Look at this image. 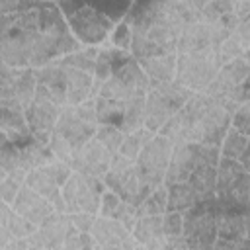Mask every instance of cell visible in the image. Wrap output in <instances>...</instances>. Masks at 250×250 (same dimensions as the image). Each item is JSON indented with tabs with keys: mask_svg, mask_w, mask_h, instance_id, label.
Segmentation results:
<instances>
[{
	"mask_svg": "<svg viewBox=\"0 0 250 250\" xmlns=\"http://www.w3.org/2000/svg\"><path fill=\"white\" fill-rule=\"evenodd\" d=\"M90 236L96 248H117V246H133L135 240L131 230L125 229L121 223L105 217H98L90 229Z\"/></svg>",
	"mask_w": 250,
	"mask_h": 250,
	"instance_id": "d6986e66",
	"label": "cell"
},
{
	"mask_svg": "<svg viewBox=\"0 0 250 250\" xmlns=\"http://www.w3.org/2000/svg\"><path fill=\"white\" fill-rule=\"evenodd\" d=\"M27 244H29V246H27V250H47V248H41V246H37V244H31L29 240H27Z\"/></svg>",
	"mask_w": 250,
	"mask_h": 250,
	"instance_id": "f907efd6",
	"label": "cell"
},
{
	"mask_svg": "<svg viewBox=\"0 0 250 250\" xmlns=\"http://www.w3.org/2000/svg\"><path fill=\"white\" fill-rule=\"evenodd\" d=\"M0 168L6 172V176H18L21 180H25L27 172L21 168V160H20V148L14 143H8L6 146L0 148Z\"/></svg>",
	"mask_w": 250,
	"mask_h": 250,
	"instance_id": "836d02e7",
	"label": "cell"
},
{
	"mask_svg": "<svg viewBox=\"0 0 250 250\" xmlns=\"http://www.w3.org/2000/svg\"><path fill=\"white\" fill-rule=\"evenodd\" d=\"M111 219L117 221V223H121L125 229L131 230L133 225H135L137 219H139V215H137V207H133V205H129V203H125V201H121L119 207L115 209V213H113Z\"/></svg>",
	"mask_w": 250,
	"mask_h": 250,
	"instance_id": "ee69618b",
	"label": "cell"
},
{
	"mask_svg": "<svg viewBox=\"0 0 250 250\" xmlns=\"http://www.w3.org/2000/svg\"><path fill=\"white\" fill-rule=\"evenodd\" d=\"M25 186L31 188L37 195H41L43 199H47L53 209L57 213H66L64 211V203H62V197H61V184L57 182V178L47 170V166L43 168H37V170H31L27 172L25 176Z\"/></svg>",
	"mask_w": 250,
	"mask_h": 250,
	"instance_id": "44dd1931",
	"label": "cell"
},
{
	"mask_svg": "<svg viewBox=\"0 0 250 250\" xmlns=\"http://www.w3.org/2000/svg\"><path fill=\"white\" fill-rule=\"evenodd\" d=\"M104 184L102 180L72 172L70 178L62 184L61 188V197L64 203L66 213H90L98 215L100 199L104 193Z\"/></svg>",
	"mask_w": 250,
	"mask_h": 250,
	"instance_id": "7c38bea8",
	"label": "cell"
},
{
	"mask_svg": "<svg viewBox=\"0 0 250 250\" xmlns=\"http://www.w3.org/2000/svg\"><path fill=\"white\" fill-rule=\"evenodd\" d=\"M96 59H98V47H80L78 51L59 59L62 64L70 66V68H76V70H82L86 74L92 76V70H94V64H96Z\"/></svg>",
	"mask_w": 250,
	"mask_h": 250,
	"instance_id": "d6a6232c",
	"label": "cell"
},
{
	"mask_svg": "<svg viewBox=\"0 0 250 250\" xmlns=\"http://www.w3.org/2000/svg\"><path fill=\"white\" fill-rule=\"evenodd\" d=\"M35 74L39 86H43L61 107L80 105L92 100V76L70 68L61 61H51L45 66L35 68Z\"/></svg>",
	"mask_w": 250,
	"mask_h": 250,
	"instance_id": "277c9868",
	"label": "cell"
},
{
	"mask_svg": "<svg viewBox=\"0 0 250 250\" xmlns=\"http://www.w3.org/2000/svg\"><path fill=\"white\" fill-rule=\"evenodd\" d=\"M205 0H148L131 2L125 21L133 27L129 55L135 61L176 53L184 25L197 21Z\"/></svg>",
	"mask_w": 250,
	"mask_h": 250,
	"instance_id": "7a4b0ae2",
	"label": "cell"
},
{
	"mask_svg": "<svg viewBox=\"0 0 250 250\" xmlns=\"http://www.w3.org/2000/svg\"><path fill=\"white\" fill-rule=\"evenodd\" d=\"M248 146H250V137L240 135V133H236L234 129L229 127L225 137L219 143V154H221V158H227V160H238L240 154Z\"/></svg>",
	"mask_w": 250,
	"mask_h": 250,
	"instance_id": "f1b7e54d",
	"label": "cell"
},
{
	"mask_svg": "<svg viewBox=\"0 0 250 250\" xmlns=\"http://www.w3.org/2000/svg\"><path fill=\"white\" fill-rule=\"evenodd\" d=\"M70 230L68 215L66 213H53L43 225H39L33 234L27 238L31 244H37L47 250H61L66 234Z\"/></svg>",
	"mask_w": 250,
	"mask_h": 250,
	"instance_id": "ffe728a7",
	"label": "cell"
},
{
	"mask_svg": "<svg viewBox=\"0 0 250 250\" xmlns=\"http://www.w3.org/2000/svg\"><path fill=\"white\" fill-rule=\"evenodd\" d=\"M152 135L154 133H150L148 129H139V131H133V133H127V135H123V141H121V145H119V148H117V156H123V158H127V160H135L137 156H139V152H141V148L152 139Z\"/></svg>",
	"mask_w": 250,
	"mask_h": 250,
	"instance_id": "4dcf8cb0",
	"label": "cell"
},
{
	"mask_svg": "<svg viewBox=\"0 0 250 250\" xmlns=\"http://www.w3.org/2000/svg\"><path fill=\"white\" fill-rule=\"evenodd\" d=\"M6 230H8V234H10L12 240H27L33 234L35 227L31 223H27L23 217H20L18 213L12 211L10 217H8V221H6Z\"/></svg>",
	"mask_w": 250,
	"mask_h": 250,
	"instance_id": "f35d334b",
	"label": "cell"
},
{
	"mask_svg": "<svg viewBox=\"0 0 250 250\" xmlns=\"http://www.w3.org/2000/svg\"><path fill=\"white\" fill-rule=\"evenodd\" d=\"M131 43H133V27L123 20L119 23H115L107 35V41L104 45L111 47V49H117V51H125L129 53L131 49Z\"/></svg>",
	"mask_w": 250,
	"mask_h": 250,
	"instance_id": "d590c367",
	"label": "cell"
},
{
	"mask_svg": "<svg viewBox=\"0 0 250 250\" xmlns=\"http://www.w3.org/2000/svg\"><path fill=\"white\" fill-rule=\"evenodd\" d=\"M230 29L225 23H205L191 21L184 25L176 41V55L201 53V51H217V47L227 39Z\"/></svg>",
	"mask_w": 250,
	"mask_h": 250,
	"instance_id": "4fadbf2b",
	"label": "cell"
},
{
	"mask_svg": "<svg viewBox=\"0 0 250 250\" xmlns=\"http://www.w3.org/2000/svg\"><path fill=\"white\" fill-rule=\"evenodd\" d=\"M105 20H109L113 25L123 21L127 12H129V6L131 2H121V0H104V2H94L92 4Z\"/></svg>",
	"mask_w": 250,
	"mask_h": 250,
	"instance_id": "8d00e7d4",
	"label": "cell"
},
{
	"mask_svg": "<svg viewBox=\"0 0 250 250\" xmlns=\"http://www.w3.org/2000/svg\"><path fill=\"white\" fill-rule=\"evenodd\" d=\"M172 148H174V145L166 137L156 133L141 148L139 156L133 160L137 176L150 191L164 184V174H166V168H168V162L172 156Z\"/></svg>",
	"mask_w": 250,
	"mask_h": 250,
	"instance_id": "9c48e42d",
	"label": "cell"
},
{
	"mask_svg": "<svg viewBox=\"0 0 250 250\" xmlns=\"http://www.w3.org/2000/svg\"><path fill=\"white\" fill-rule=\"evenodd\" d=\"M184 230V217L178 211H166L162 215V232L168 238H180Z\"/></svg>",
	"mask_w": 250,
	"mask_h": 250,
	"instance_id": "b9f144b4",
	"label": "cell"
},
{
	"mask_svg": "<svg viewBox=\"0 0 250 250\" xmlns=\"http://www.w3.org/2000/svg\"><path fill=\"white\" fill-rule=\"evenodd\" d=\"M191 96L193 92H189L176 80L150 86L145 96V129L156 135L162 125L172 115H176Z\"/></svg>",
	"mask_w": 250,
	"mask_h": 250,
	"instance_id": "8992f818",
	"label": "cell"
},
{
	"mask_svg": "<svg viewBox=\"0 0 250 250\" xmlns=\"http://www.w3.org/2000/svg\"><path fill=\"white\" fill-rule=\"evenodd\" d=\"M135 250H146V248H143V246H139V244H135Z\"/></svg>",
	"mask_w": 250,
	"mask_h": 250,
	"instance_id": "f5cc1de1",
	"label": "cell"
},
{
	"mask_svg": "<svg viewBox=\"0 0 250 250\" xmlns=\"http://www.w3.org/2000/svg\"><path fill=\"white\" fill-rule=\"evenodd\" d=\"M27 240H10L6 246H2L0 250H27Z\"/></svg>",
	"mask_w": 250,
	"mask_h": 250,
	"instance_id": "7dc6e473",
	"label": "cell"
},
{
	"mask_svg": "<svg viewBox=\"0 0 250 250\" xmlns=\"http://www.w3.org/2000/svg\"><path fill=\"white\" fill-rule=\"evenodd\" d=\"M94 139H96L100 145H104L109 152L117 154V148H119V145H121V141H123V133H121L115 125H98Z\"/></svg>",
	"mask_w": 250,
	"mask_h": 250,
	"instance_id": "74e56055",
	"label": "cell"
},
{
	"mask_svg": "<svg viewBox=\"0 0 250 250\" xmlns=\"http://www.w3.org/2000/svg\"><path fill=\"white\" fill-rule=\"evenodd\" d=\"M0 131L14 145H20V143H23L31 137L29 127L25 123V115L20 113V111L4 109V107H0Z\"/></svg>",
	"mask_w": 250,
	"mask_h": 250,
	"instance_id": "d4e9b609",
	"label": "cell"
},
{
	"mask_svg": "<svg viewBox=\"0 0 250 250\" xmlns=\"http://www.w3.org/2000/svg\"><path fill=\"white\" fill-rule=\"evenodd\" d=\"M229 127H230V129H234V131H236V133H240V135L250 137V102H248V104L238 105V107L232 111Z\"/></svg>",
	"mask_w": 250,
	"mask_h": 250,
	"instance_id": "60d3db41",
	"label": "cell"
},
{
	"mask_svg": "<svg viewBox=\"0 0 250 250\" xmlns=\"http://www.w3.org/2000/svg\"><path fill=\"white\" fill-rule=\"evenodd\" d=\"M96 129H98L96 105H94V100H88V102H84L80 105L62 107L53 133L62 137L72 146V150L76 152L90 139H94Z\"/></svg>",
	"mask_w": 250,
	"mask_h": 250,
	"instance_id": "52a82bcc",
	"label": "cell"
},
{
	"mask_svg": "<svg viewBox=\"0 0 250 250\" xmlns=\"http://www.w3.org/2000/svg\"><path fill=\"white\" fill-rule=\"evenodd\" d=\"M238 57H250V49L244 47L234 33H229L227 39L217 47V61L223 66V64L230 62V61H234Z\"/></svg>",
	"mask_w": 250,
	"mask_h": 250,
	"instance_id": "e575fe53",
	"label": "cell"
},
{
	"mask_svg": "<svg viewBox=\"0 0 250 250\" xmlns=\"http://www.w3.org/2000/svg\"><path fill=\"white\" fill-rule=\"evenodd\" d=\"M168 211V188L162 184L158 188H154L145 199L143 203L137 207V215H164Z\"/></svg>",
	"mask_w": 250,
	"mask_h": 250,
	"instance_id": "1f68e13d",
	"label": "cell"
},
{
	"mask_svg": "<svg viewBox=\"0 0 250 250\" xmlns=\"http://www.w3.org/2000/svg\"><path fill=\"white\" fill-rule=\"evenodd\" d=\"M25 180L18 178V176H6L2 182H0V201H4L6 205H12L14 199L18 197L20 189L23 188Z\"/></svg>",
	"mask_w": 250,
	"mask_h": 250,
	"instance_id": "7bdbcfd3",
	"label": "cell"
},
{
	"mask_svg": "<svg viewBox=\"0 0 250 250\" xmlns=\"http://www.w3.org/2000/svg\"><path fill=\"white\" fill-rule=\"evenodd\" d=\"M20 148V160H21V168L25 172H31V170H37V168H43L47 164H51L55 160V156L51 154L49 146L39 143L37 139L29 137L27 141L20 143L18 145Z\"/></svg>",
	"mask_w": 250,
	"mask_h": 250,
	"instance_id": "cb8c5ba5",
	"label": "cell"
},
{
	"mask_svg": "<svg viewBox=\"0 0 250 250\" xmlns=\"http://www.w3.org/2000/svg\"><path fill=\"white\" fill-rule=\"evenodd\" d=\"M94 105H96L98 125H115L119 129V121H121V115H123V102H115V100L96 96Z\"/></svg>",
	"mask_w": 250,
	"mask_h": 250,
	"instance_id": "f546056e",
	"label": "cell"
},
{
	"mask_svg": "<svg viewBox=\"0 0 250 250\" xmlns=\"http://www.w3.org/2000/svg\"><path fill=\"white\" fill-rule=\"evenodd\" d=\"M10 213H12V207L6 205L4 201H0V227H2V229H6V221H8Z\"/></svg>",
	"mask_w": 250,
	"mask_h": 250,
	"instance_id": "c3c4849f",
	"label": "cell"
},
{
	"mask_svg": "<svg viewBox=\"0 0 250 250\" xmlns=\"http://www.w3.org/2000/svg\"><path fill=\"white\" fill-rule=\"evenodd\" d=\"M113 156L115 154L109 152L104 145H100L96 139H90L84 146H80L72 154L68 166L72 168V172H78V174L102 180L105 176V172L109 170Z\"/></svg>",
	"mask_w": 250,
	"mask_h": 250,
	"instance_id": "2e32d148",
	"label": "cell"
},
{
	"mask_svg": "<svg viewBox=\"0 0 250 250\" xmlns=\"http://www.w3.org/2000/svg\"><path fill=\"white\" fill-rule=\"evenodd\" d=\"M10 240H12V238H10V234H8V230L0 227V248H2V246H6V244H8Z\"/></svg>",
	"mask_w": 250,
	"mask_h": 250,
	"instance_id": "681fc988",
	"label": "cell"
},
{
	"mask_svg": "<svg viewBox=\"0 0 250 250\" xmlns=\"http://www.w3.org/2000/svg\"><path fill=\"white\" fill-rule=\"evenodd\" d=\"M61 250H96V246H94L90 232H80V230L70 227Z\"/></svg>",
	"mask_w": 250,
	"mask_h": 250,
	"instance_id": "ab89813d",
	"label": "cell"
},
{
	"mask_svg": "<svg viewBox=\"0 0 250 250\" xmlns=\"http://www.w3.org/2000/svg\"><path fill=\"white\" fill-rule=\"evenodd\" d=\"M166 188H168V211L184 213L199 201L197 193L191 189V186L188 182L172 184V186H166Z\"/></svg>",
	"mask_w": 250,
	"mask_h": 250,
	"instance_id": "83f0119b",
	"label": "cell"
},
{
	"mask_svg": "<svg viewBox=\"0 0 250 250\" xmlns=\"http://www.w3.org/2000/svg\"><path fill=\"white\" fill-rule=\"evenodd\" d=\"M176 57L178 59H176L174 80L193 94L205 92V88L211 84V80L221 68L217 61V51H201V53H188Z\"/></svg>",
	"mask_w": 250,
	"mask_h": 250,
	"instance_id": "ba28073f",
	"label": "cell"
},
{
	"mask_svg": "<svg viewBox=\"0 0 250 250\" xmlns=\"http://www.w3.org/2000/svg\"><path fill=\"white\" fill-rule=\"evenodd\" d=\"M72 37L82 47H102L107 41V35L113 27L92 4L76 0H59L57 2Z\"/></svg>",
	"mask_w": 250,
	"mask_h": 250,
	"instance_id": "5b68a950",
	"label": "cell"
},
{
	"mask_svg": "<svg viewBox=\"0 0 250 250\" xmlns=\"http://www.w3.org/2000/svg\"><path fill=\"white\" fill-rule=\"evenodd\" d=\"M230 123V113L225 105L209 96L193 94L186 105L172 115L158 135L166 137L172 145H219Z\"/></svg>",
	"mask_w": 250,
	"mask_h": 250,
	"instance_id": "3957f363",
	"label": "cell"
},
{
	"mask_svg": "<svg viewBox=\"0 0 250 250\" xmlns=\"http://www.w3.org/2000/svg\"><path fill=\"white\" fill-rule=\"evenodd\" d=\"M148 90H150V82L146 74L143 72V68L135 59H129L109 76V80L102 86L98 96L115 102H129L135 98H145Z\"/></svg>",
	"mask_w": 250,
	"mask_h": 250,
	"instance_id": "8fae6325",
	"label": "cell"
},
{
	"mask_svg": "<svg viewBox=\"0 0 250 250\" xmlns=\"http://www.w3.org/2000/svg\"><path fill=\"white\" fill-rule=\"evenodd\" d=\"M248 219H250V215L217 211L215 213L217 238H223V240H246L248 238Z\"/></svg>",
	"mask_w": 250,
	"mask_h": 250,
	"instance_id": "603a6c76",
	"label": "cell"
},
{
	"mask_svg": "<svg viewBox=\"0 0 250 250\" xmlns=\"http://www.w3.org/2000/svg\"><path fill=\"white\" fill-rule=\"evenodd\" d=\"M12 207V211L14 213H18L20 217H23L27 223H31L35 229L39 227V225H43L53 213H57L55 209H53V205L47 201V199H43L41 195H37L31 188H27L25 184H23V188L20 189V193H18V197L14 199V203L10 205Z\"/></svg>",
	"mask_w": 250,
	"mask_h": 250,
	"instance_id": "ac0fdd59",
	"label": "cell"
},
{
	"mask_svg": "<svg viewBox=\"0 0 250 250\" xmlns=\"http://www.w3.org/2000/svg\"><path fill=\"white\" fill-rule=\"evenodd\" d=\"M145 127V98H135L123 102V115L119 121V131L123 135L139 131Z\"/></svg>",
	"mask_w": 250,
	"mask_h": 250,
	"instance_id": "4316f807",
	"label": "cell"
},
{
	"mask_svg": "<svg viewBox=\"0 0 250 250\" xmlns=\"http://www.w3.org/2000/svg\"><path fill=\"white\" fill-rule=\"evenodd\" d=\"M188 184L197 193L199 201L215 197V168L205 166V164H197L195 170L191 172Z\"/></svg>",
	"mask_w": 250,
	"mask_h": 250,
	"instance_id": "484cf974",
	"label": "cell"
},
{
	"mask_svg": "<svg viewBox=\"0 0 250 250\" xmlns=\"http://www.w3.org/2000/svg\"><path fill=\"white\" fill-rule=\"evenodd\" d=\"M121 201H123V199H119V195H115V193L109 191V189H104L102 199H100V207H98V217L111 219Z\"/></svg>",
	"mask_w": 250,
	"mask_h": 250,
	"instance_id": "f6af8a7d",
	"label": "cell"
},
{
	"mask_svg": "<svg viewBox=\"0 0 250 250\" xmlns=\"http://www.w3.org/2000/svg\"><path fill=\"white\" fill-rule=\"evenodd\" d=\"M176 59H178L176 53H170V55H158V57L141 59L137 62L143 68V72L146 74L150 86H156V84L172 82L176 78Z\"/></svg>",
	"mask_w": 250,
	"mask_h": 250,
	"instance_id": "7402d4cb",
	"label": "cell"
},
{
	"mask_svg": "<svg viewBox=\"0 0 250 250\" xmlns=\"http://www.w3.org/2000/svg\"><path fill=\"white\" fill-rule=\"evenodd\" d=\"M80 47L57 2L31 0L29 8L0 16V61L14 68H41Z\"/></svg>",
	"mask_w": 250,
	"mask_h": 250,
	"instance_id": "6da1fadb",
	"label": "cell"
},
{
	"mask_svg": "<svg viewBox=\"0 0 250 250\" xmlns=\"http://www.w3.org/2000/svg\"><path fill=\"white\" fill-rule=\"evenodd\" d=\"M250 82V57H238L219 68L211 84L205 88V96L219 100V102H229L230 96L244 84Z\"/></svg>",
	"mask_w": 250,
	"mask_h": 250,
	"instance_id": "9a60e30c",
	"label": "cell"
},
{
	"mask_svg": "<svg viewBox=\"0 0 250 250\" xmlns=\"http://www.w3.org/2000/svg\"><path fill=\"white\" fill-rule=\"evenodd\" d=\"M199 164V146L193 143H180L174 145L172 156L164 174V186L188 182L195 166Z\"/></svg>",
	"mask_w": 250,
	"mask_h": 250,
	"instance_id": "e0dca14e",
	"label": "cell"
},
{
	"mask_svg": "<svg viewBox=\"0 0 250 250\" xmlns=\"http://www.w3.org/2000/svg\"><path fill=\"white\" fill-rule=\"evenodd\" d=\"M66 215H68L70 227L80 232H90V229L96 221V215H90V213H66Z\"/></svg>",
	"mask_w": 250,
	"mask_h": 250,
	"instance_id": "bcb514c9",
	"label": "cell"
},
{
	"mask_svg": "<svg viewBox=\"0 0 250 250\" xmlns=\"http://www.w3.org/2000/svg\"><path fill=\"white\" fill-rule=\"evenodd\" d=\"M4 178H6V172H4V170H2V168H0V182H2V180H4Z\"/></svg>",
	"mask_w": 250,
	"mask_h": 250,
	"instance_id": "816d5d0a",
	"label": "cell"
},
{
	"mask_svg": "<svg viewBox=\"0 0 250 250\" xmlns=\"http://www.w3.org/2000/svg\"><path fill=\"white\" fill-rule=\"evenodd\" d=\"M61 105L53 102V98L47 94L43 86H37V92L33 96V102L23 111L25 123L29 127V133L39 143L47 145L51 139V133L57 125V119L61 115Z\"/></svg>",
	"mask_w": 250,
	"mask_h": 250,
	"instance_id": "5bb4252c",
	"label": "cell"
},
{
	"mask_svg": "<svg viewBox=\"0 0 250 250\" xmlns=\"http://www.w3.org/2000/svg\"><path fill=\"white\" fill-rule=\"evenodd\" d=\"M102 184L105 189L113 191L115 195H119V199H123L125 203H129L133 207H139L143 203V199L150 193V189L137 176L133 162L123 156H117V154L113 156L109 170L102 178Z\"/></svg>",
	"mask_w": 250,
	"mask_h": 250,
	"instance_id": "30bf717a",
	"label": "cell"
}]
</instances>
